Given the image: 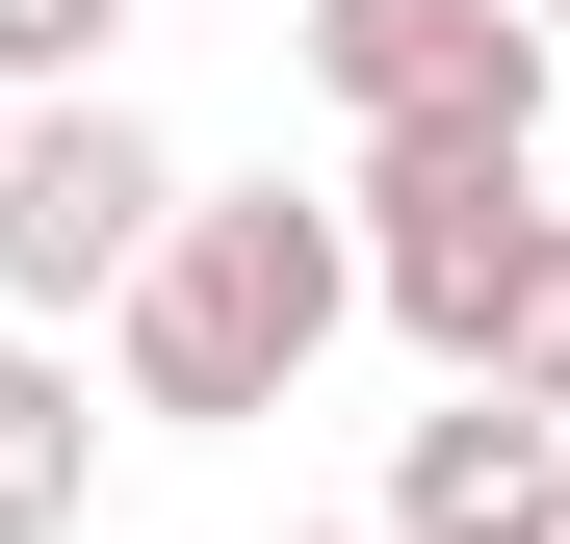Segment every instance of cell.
Masks as SVG:
<instances>
[{"label": "cell", "mask_w": 570, "mask_h": 544, "mask_svg": "<svg viewBox=\"0 0 570 544\" xmlns=\"http://www.w3.org/2000/svg\"><path fill=\"white\" fill-rule=\"evenodd\" d=\"M105 27H130V0H0V78L52 105V78H105Z\"/></svg>", "instance_id": "ba28073f"}, {"label": "cell", "mask_w": 570, "mask_h": 544, "mask_svg": "<svg viewBox=\"0 0 570 544\" xmlns=\"http://www.w3.org/2000/svg\"><path fill=\"white\" fill-rule=\"evenodd\" d=\"M390 544H570V415L466 363V415L390 441Z\"/></svg>", "instance_id": "5b68a950"}, {"label": "cell", "mask_w": 570, "mask_h": 544, "mask_svg": "<svg viewBox=\"0 0 570 544\" xmlns=\"http://www.w3.org/2000/svg\"><path fill=\"white\" fill-rule=\"evenodd\" d=\"M78 467H105V415H78V363H52V311H27V337H0V544H52Z\"/></svg>", "instance_id": "8992f818"}, {"label": "cell", "mask_w": 570, "mask_h": 544, "mask_svg": "<svg viewBox=\"0 0 570 544\" xmlns=\"http://www.w3.org/2000/svg\"><path fill=\"white\" fill-rule=\"evenodd\" d=\"M544 27L519 0H312V105L337 130H415V105H544Z\"/></svg>", "instance_id": "277c9868"}, {"label": "cell", "mask_w": 570, "mask_h": 544, "mask_svg": "<svg viewBox=\"0 0 570 544\" xmlns=\"http://www.w3.org/2000/svg\"><path fill=\"white\" fill-rule=\"evenodd\" d=\"M156 234H181V156L105 105V78H52V105L0 130V311H130Z\"/></svg>", "instance_id": "3957f363"}, {"label": "cell", "mask_w": 570, "mask_h": 544, "mask_svg": "<svg viewBox=\"0 0 570 544\" xmlns=\"http://www.w3.org/2000/svg\"><path fill=\"white\" fill-rule=\"evenodd\" d=\"M544 52H570V0H544Z\"/></svg>", "instance_id": "30bf717a"}, {"label": "cell", "mask_w": 570, "mask_h": 544, "mask_svg": "<svg viewBox=\"0 0 570 544\" xmlns=\"http://www.w3.org/2000/svg\"><path fill=\"white\" fill-rule=\"evenodd\" d=\"M312 544H390V518H312Z\"/></svg>", "instance_id": "9c48e42d"}, {"label": "cell", "mask_w": 570, "mask_h": 544, "mask_svg": "<svg viewBox=\"0 0 570 544\" xmlns=\"http://www.w3.org/2000/svg\"><path fill=\"white\" fill-rule=\"evenodd\" d=\"M493 389H544V415H570V208H544V259H519V311H493Z\"/></svg>", "instance_id": "52a82bcc"}, {"label": "cell", "mask_w": 570, "mask_h": 544, "mask_svg": "<svg viewBox=\"0 0 570 544\" xmlns=\"http://www.w3.org/2000/svg\"><path fill=\"white\" fill-rule=\"evenodd\" d=\"M337 311H390L337 208H285V181H181V234L130 259V415H285Z\"/></svg>", "instance_id": "6da1fadb"}, {"label": "cell", "mask_w": 570, "mask_h": 544, "mask_svg": "<svg viewBox=\"0 0 570 544\" xmlns=\"http://www.w3.org/2000/svg\"><path fill=\"white\" fill-rule=\"evenodd\" d=\"M519 156H544V105H415V130H363V286H390V337L441 363H493V311H519V259H544V208H519Z\"/></svg>", "instance_id": "7a4b0ae2"}]
</instances>
